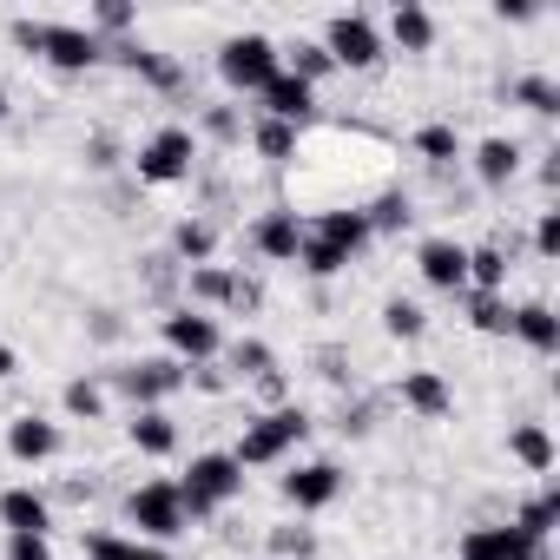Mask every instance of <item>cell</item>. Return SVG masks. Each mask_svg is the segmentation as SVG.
Wrapping results in <instances>:
<instances>
[{"label":"cell","instance_id":"44dd1931","mask_svg":"<svg viewBox=\"0 0 560 560\" xmlns=\"http://www.w3.org/2000/svg\"><path fill=\"white\" fill-rule=\"evenodd\" d=\"M317 237H324V244H337L343 257H357V250L370 244V218H363V211H324Z\"/></svg>","mask_w":560,"mask_h":560},{"label":"cell","instance_id":"7402d4cb","mask_svg":"<svg viewBox=\"0 0 560 560\" xmlns=\"http://www.w3.org/2000/svg\"><path fill=\"white\" fill-rule=\"evenodd\" d=\"M508 455H514L521 468H534V475H547V468H553V435H547L540 422H521V429L508 435Z\"/></svg>","mask_w":560,"mask_h":560},{"label":"cell","instance_id":"4dcf8cb0","mask_svg":"<svg viewBox=\"0 0 560 560\" xmlns=\"http://www.w3.org/2000/svg\"><path fill=\"white\" fill-rule=\"evenodd\" d=\"M298 264H304L311 277H337V270H350V257H343L337 244H324V237H304V250H298Z\"/></svg>","mask_w":560,"mask_h":560},{"label":"cell","instance_id":"3957f363","mask_svg":"<svg viewBox=\"0 0 560 560\" xmlns=\"http://www.w3.org/2000/svg\"><path fill=\"white\" fill-rule=\"evenodd\" d=\"M237 488H244V468H237L231 455H198L191 475L178 481V501H185V514H211V508H224Z\"/></svg>","mask_w":560,"mask_h":560},{"label":"cell","instance_id":"5b68a950","mask_svg":"<svg viewBox=\"0 0 560 560\" xmlns=\"http://www.w3.org/2000/svg\"><path fill=\"white\" fill-rule=\"evenodd\" d=\"M191 159H198V139H191L185 126H165V132H152V139L139 145V178H145V185H178V178L191 172Z\"/></svg>","mask_w":560,"mask_h":560},{"label":"cell","instance_id":"5bb4252c","mask_svg":"<svg viewBox=\"0 0 560 560\" xmlns=\"http://www.w3.org/2000/svg\"><path fill=\"white\" fill-rule=\"evenodd\" d=\"M257 100H264V119H284V126H304L311 119V86L291 80V73H277Z\"/></svg>","mask_w":560,"mask_h":560},{"label":"cell","instance_id":"8d00e7d4","mask_svg":"<svg viewBox=\"0 0 560 560\" xmlns=\"http://www.w3.org/2000/svg\"><path fill=\"white\" fill-rule=\"evenodd\" d=\"M100 409H106V389H100V383H86V376L67 383V416H86V422H93Z\"/></svg>","mask_w":560,"mask_h":560},{"label":"cell","instance_id":"9c48e42d","mask_svg":"<svg viewBox=\"0 0 560 560\" xmlns=\"http://www.w3.org/2000/svg\"><path fill=\"white\" fill-rule=\"evenodd\" d=\"M462 560H547V540H527L514 521L508 527H475L462 540Z\"/></svg>","mask_w":560,"mask_h":560},{"label":"cell","instance_id":"6da1fadb","mask_svg":"<svg viewBox=\"0 0 560 560\" xmlns=\"http://www.w3.org/2000/svg\"><path fill=\"white\" fill-rule=\"evenodd\" d=\"M218 73H224V86H237V93H264L277 73H284V54H277L264 34H231V40L218 47Z\"/></svg>","mask_w":560,"mask_h":560},{"label":"cell","instance_id":"2e32d148","mask_svg":"<svg viewBox=\"0 0 560 560\" xmlns=\"http://www.w3.org/2000/svg\"><path fill=\"white\" fill-rule=\"evenodd\" d=\"M0 521H8V534H47L54 527V514H47V501L34 488H8V494H0Z\"/></svg>","mask_w":560,"mask_h":560},{"label":"cell","instance_id":"52a82bcc","mask_svg":"<svg viewBox=\"0 0 560 560\" xmlns=\"http://www.w3.org/2000/svg\"><path fill=\"white\" fill-rule=\"evenodd\" d=\"M34 54H47L60 73H86V67H100V34L93 27H54V21H40V40H34Z\"/></svg>","mask_w":560,"mask_h":560},{"label":"cell","instance_id":"ac0fdd59","mask_svg":"<svg viewBox=\"0 0 560 560\" xmlns=\"http://www.w3.org/2000/svg\"><path fill=\"white\" fill-rule=\"evenodd\" d=\"M389 34H396L402 54H429V47H435V14L416 8V0H402V8L389 14Z\"/></svg>","mask_w":560,"mask_h":560},{"label":"cell","instance_id":"f546056e","mask_svg":"<svg viewBox=\"0 0 560 560\" xmlns=\"http://www.w3.org/2000/svg\"><path fill=\"white\" fill-rule=\"evenodd\" d=\"M514 100H521L527 113H560V86H553L547 73H527V80H514Z\"/></svg>","mask_w":560,"mask_h":560},{"label":"cell","instance_id":"277c9868","mask_svg":"<svg viewBox=\"0 0 560 560\" xmlns=\"http://www.w3.org/2000/svg\"><path fill=\"white\" fill-rule=\"evenodd\" d=\"M126 514H132V527L139 534H152V540H178L185 534V501H178V481H145V488H132V501H126Z\"/></svg>","mask_w":560,"mask_h":560},{"label":"cell","instance_id":"f35d334b","mask_svg":"<svg viewBox=\"0 0 560 560\" xmlns=\"http://www.w3.org/2000/svg\"><path fill=\"white\" fill-rule=\"evenodd\" d=\"M8 560H54L47 534H8Z\"/></svg>","mask_w":560,"mask_h":560},{"label":"cell","instance_id":"cb8c5ba5","mask_svg":"<svg viewBox=\"0 0 560 560\" xmlns=\"http://www.w3.org/2000/svg\"><path fill=\"white\" fill-rule=\"evenodd\" d=\"M132 448H145V455H172V448H178L172 416H165V409H139V416H132Z\"/></svg>","mask_w":560,"mask_h":560},{"label":"cell","instance_id":"9a60e30c","mask_svg":"<svg viewBox=\"0 0 560 560\" xmlns=\"http://www.w3.org/2000/svg\"><path fill=\"white\" fill-rule=\"evenodd\" d=\"M8 455H14V462H47V455H60V429L40 422V416H21V422L8 429Z\"/></svg>","mask_w":560,"mask_h":560},{"label":"cell","instance_id":"ba28073f","mask_svg":"<svg viewBox=\"0 0 560 560\" xmlns=\"http://www.w3.org/2000/svg\"><path fill=\"white\" fill-rule=\"evenodd\" d=\"M337 494H343V468H337V462H298V468L284 475V501H291L298 514L330 508Z\"/></svg>","mask_w":560,"mask_h":560},{"label":"cell","instance_id":"8fae6325","mask_svg":"<svg viewBox=\"0 0 560 560\" xmlns=\"http://www.w3.org/2000/svg\"><path fill=\"white\" fill-rule=\"evenodd\" d=\"M165 343H172L178 357L205 363V357H218V324H211L205 311H172V317H165Z\"/></svg>","mask_w":560,"mask_h":560},{"label":"cell","instance_id":"e0dca14e","mask_svg":"<svg viewBox=\"0 0 560 560\" xmlns=\"http://www.w3.org/2000/svg\"><path fill=\"white\" fill-rule=\"evenodd\" d=\"M514 337H521L527 350L553 357V350H560V317H553L547 304H514Z\"/></svg>","mask_w":560,"mask_h":560},{"label":"cell","instance_id":"d6a6232c","mask_svg":"<svg viewBox=\"0 0 560 560\" xmlns=\"http://www.w3.org/2000/svg\"><path fill=\"white\" fill-rule=\"evenodd\" d=\"M172 244H178V257H191V264H205V257L218 250V237H211V224H198V218H185V224L172 231Z\"/></svg>","mask_w":560,"mask_h":560},{"label":"cell","instance_id":"30bf717a","mask_svg":"<svg viewBox=\"0 0 560 560\" xmlns=\"http://www.w3.org/2000/svg\"><path fill=\"white\" fill-rule=\"evenodd\" d=\"M416 264H422V277L435 291H462L468 284V244H455V237H429L416 250Z\"/></svg>","mask_w":560,"mask_h":560},{"label":"cell","instance_id":"ab89813d","mask_svg":"<svg viewBox=\"0 0 560 560\" xmlns=\"http://www.w3.org/2000/svg\"><path fill=\"white\" fill-rule=\"evenodd\" d=\"M534 250H540V257L560 250V211H540V224H534Z\"/></svg>","mask_w":560,"mask_h":560},{"label":"cell","instance_id":"7c38bea8","mask_svg":"<svg viewBox=\"0 0 560 560\" xmlns=\"http://www.w3.org/2000/svg\"><path fill=\"white\" fill-rule=\"evenodd\" d=\"M257 250L277 257V264H291V257L304 250V224H298V211H284V205L264 211V218H257Z\"/></svg>","mask_w":560,"mask_h":560},{"label":"cell","instance_id":"4316f807","mask_svg":"<svg viewBox=\"0 0 560 560\" xmlns=\"http://www.w3.org/2000/svg\"><path fill=\"white\" fill-rule=\"evenodd\" d=\"M553 521H560V494H553V488H547V494H534V501L514 514V527H521L527 540H547V534H553Z\"/></svg>","mask_w":560,"mask_h":560},{"label":"cell","instance_id":"603a6c76","mask_svg":"<svg viewBox=\"0 0 560 560\" xmlns=\"http://www.w3.org/2000/svg\"><path fill=\"white\" fill-rule=\"evenodd\" d=\"M468 324H475L481 337H508V330H514V304H508L501 291H475V298H468Z\"/></svg>","mask_w":560,"mask_h":560},{"label":"cell","instance_id":"f6af8a7d","mask_svg":"<svg viewBox=\"0 0 560 560\" xmlns=\"http://www.w3.org/2000/svg\"><path fill=\"white\" fill-rule=\"evenodd\" d=\"M0 119H8V86H0Z\"/></svg>","mask_w":560,"mask_h":560},{"label":"cell","instance_id":"d6986e66","mask_svg":"<svg viewBox=\"0 0 560 560\" xmlns=\"http://www.w3.org/2000/svg\"><path fill=\"white\" fill-rule=\"evenodd\" d=\"M402 402H409L416 416H429V422H435V416H448V402H455V396H448V383H442L435 370H416V376H402Z\"/></svg>","mask_w":560,"mask_h":560},{"label":"cell","instance_id":"83f0119b","mask_svg":"<svg viewBox=\"0 0 560 560\" xmlns=\"http://www.w3.org/2000/svg\"><path fill=\"white\" fill-rule=\"evenodd\" d=\"M330 67H337V60L324 54V40H298V47H291V67H284V73H291V80H304V86H317V80H324Z\"/></svg>","mask_w":560,"mask_h":560},{"label":"cell","instance_id":"ffe728a7","mask_svg":"<svg viewBox=\"0 0 560 560\" xmlns=\"http://www.w3.org/2000/svg\"><path fill=\"white\" fill-rule=\"evenodd\" d=\"M475 172H481V185H508L521 172V145L514 139H481L475 145Z\"/></svg>","mask_w":560,"mask_h":560},{"label":"cell","instance_id":"b9f144b4","mask_svg":"<svg viewBox=\"0 0 560 560\" xmlns=\"http://www.w3.org/2000/svg\"><path fill=\"white\" fill-rule=\"evenodd\" d=\"M132 21V8H119V0H100V8H93V27H106V34H119Z\"/></svg>","mask_w":560,"mask_h":560},{"label":"cell","instance_id":"7a4b0ae2","mask_svg":"<svg viewBox=\"0 0 560 560\" xmlns=\"http://www.w3.org/2000/svg\"><path fill=\"white\" fill-rule=\"evenodd\" d=\"M311 435V416L304 409H270V416H257L250 429H244V442L231 448V462L237 468H264V462H277L284 448H298Z\"/></svg>","mask_w":560,"mask_h":560},{"label":"cell","instance_id":"4fadbf2b","mask_svg":"<svg viewBox=\"0 0 560 560\" xmlns=\"http://www.w3.org/2000/svg\"><path fill=\"white\" fill-rule=\"evenodd\" d=\"M178 383H185L178 363H132V370H119V389H126L132 402H145V409H152L159 396H172Z\"/></svg>","mask_w":560,"mask_h":560},{"label":"cell","instance_id":"f1b7e54d","mask_svg":"<svg viewBox=\"0 0 560 560\" xmlns=\"http://www.w3.org/2000/svg\"><path fill=\"white\" fill-rule=\"evenodd\" d=\"M86 553H93V560H165L159 547H145V540H119V534H93Z\"/></svg>","mask_w":560,"mask_h":560},{"label":"cell","instance_id":"d590c367","mask_svg":"<svg viewBox=\"0 0 560 560\" xmlns=\"http://www.w3.org/2000/svg\"><path fill=\"white\" fill-rule=\"evenodd\" d=\"M119 60H126L132 73L159 80V86H172V80H178V67H172V60H159V54H145V47H119Z\"/></svg>","mask_w":560,"mask_h":560},{"label":"cell","instance_id":"60d3db41","mask_svg":"<svg viewBox=\"0 0 560 560\" xmlns=\"http://www.w3.org/2000/svg\"><path fill=\"white\" fill-rule=\"evenodd\" d=\"M270 547H277V553H298V560H304V553H311L317 540H311L304 527H277V540H270Z\"/></svg>","mask_w":560,"mask_h":560},{"label":"cell","instance_id":"d4e9b609","mask_svg":"<svg viewBox=\"0 0 560 560\" xmlns=\"http://www.w3.org/2000/svg\"><path fill=\"white\" fill-rule=\"evenodd\" d=\"M191 291H198V298H224V304H257V284H244V277H224V270H211V264L191 270Z\"/></svg>","mask_w":560,"mask_h":560},{"label":"cell","instance_id":"7bdbcfd3","mask_svg":"<svg viewBox=\"0 0 560 560\" xmlns=\"http://www.w3.org/2000/svg\"><path fill=\"white\" fill-rule=\"evenodd\" d=\"M237 370H250V376H270V350H264V343H244V350H237Z\"/></svg>","mask_w":560,"mask_h":560},{"label":"cell","instance_id":"8992f818","mask_svg":"<svg viewBox=\"0 0 560 560\" xmlns=\"http://www.w3.org/2000/svg\"><path fill=\"white\" fill-rule=\"evenodd\" d=\"M324 54H330L337 67H376V60H383V34H376L370 14H337L330 34H324Z\"/></svg>","mask_w":560,"mask_h":560},{"label":"cell","instance_id":"1f68e13d","mask_svg":"<svg viewBox=\"0 0 560 560\" xmlns=\"http://www.w3.org/2000/svg\"><path fill=\"white\" fill-rule=\"evenodd\" d=\"M257 152H264V159H291V152H298V126H284V119H257Z\"/></svg>","mask_w":560,"mask_h":560},{"label":"cell","instance_id":"e575fe53","mask_svg":"<svg viewBox=\"0 0 560 560\" xmlns=\"http://www.w3.org/2000/svg\"><path fill=\"white\" fill-rule=\"evenodd\" d=\"M416 152L435 159V165H448V159L462 152V139H455V126H422V132H416Z\"/></svg>","mask_w":560,"mask_h":560},{"label":"cell","instance_id":"ee69618b","mask_svg":"<svg viewBox=\"0 0 560 560\" xmlns=\"http://www.w3.org/2000/svg\"><path fill=\"white\" fill-rule=\"evenodd\" d=\"M14 370H21V357H14V350H8V343H0V383H8V376H14Z\"/></svg>","mask_w":560,"mask_h":560},{"label":"cell","instance_id":"74e56055","mask_svg":"<svg viewBox=\"0 0 560 560\" xmlns=\"http://www.w3.org/2000/svg\"><path fill=\"white\" fill-rule=\"evenodd\" d=\"M363 218H370V231H396V224H409V198L389 191V198H376V211H363Z\"/></svg>","mask_w":560,"mask_h":560},{"label":"cell","instance_id":"836d02e7","mask_svg":"<svg viewBox=\"0 0 560 560\" xmlns=\"http://www.w3.org/2000/svg\"><path fill=\"white\" fill-rule=\"evenodd\" d=\"M422 324H429L422 304H409V298H389V304H383V330H389V337H422Z\"/></svg>","mask_w":560,"mask_h":560},{"label":"cell","instance_id":"484cf974","mask_svg":"<svg viewBox=\"0 0 560 560\" xmlns=\"http://www.w3.org/2000/svg\"><path fill=\"white\" fill-rule=\"evenodd\" d=\"M468 284H475V291H501V284H508V257H501L494 244H475V250H468Z\"/></svg>","mask_w":560,"mask_h":560}]
</instances>
